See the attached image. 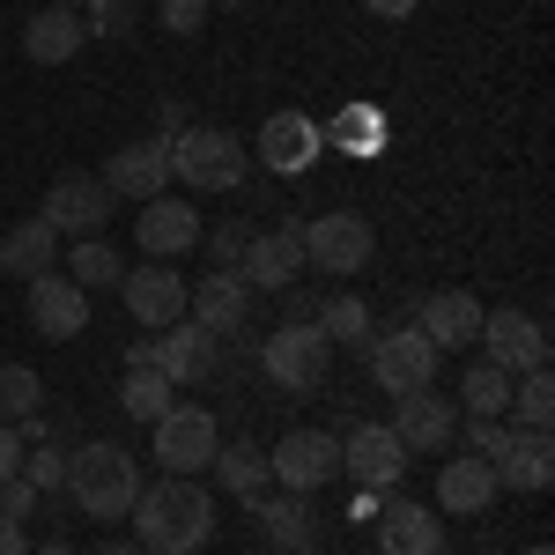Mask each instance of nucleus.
I'll return each mask as SVG.
<instances>
[{
  "mask_svg": "<svg viewBox=\"0 0 555 555\" xmlns=\"http://www.w3.org/2000/svg\"><path fill=\"white\" fill-rule=\"evenodd\" d=\"M127 371H156V341H133L127 348Z\"/></svg>",
  "mask_w": 555,
  "mask_h": 555,
  "instance_id": "49530a36",
  "label": "nucleus"
},
{
  "mask_svg": "<svg viewBox=\"0 0 555 555\" xmlns=\"http://www.w3.org/2000/svg\"><path fill=\"white\" fill-rule=\"evenodd\" d=\"M156 15H164V30H171V38H193V30L208 23V0H164Z\"/></svg>",
  "mask_w": 555,
  "mask_h": 555,
  "instance_id": "58836bf2",
  "label": "nucleus"
},
{
  "mask_svg": "<svg viewBox=\"0 0 555 555\" xmlns=\"http://www.w3.org/2000/svg\"><path fill=\"white\" fill-rule=\"evenodd\" d=\"M512 429H548L555 423V378H548V363L541 371H518L512 378Z\"/></svg>",
  "mask_w": 555,
  "mask_h": 555,
  "instance_id": "c85d7f7f",
  "label": "nucleus"
},
{
  "mask_svg": "<svg viewBox=\"0 0 555 555\" xmlns=\"http://www.w3.org/2000/svg\"><path fill=\"white\" fill-rule=\"evenodd\" d=\"M253 518H259V533H267L282 555L319 541V512H311V496H297V489H282V496H253Z\"/></svg>",
  "mask_w": 555,
  "mask_h": 555,
  "instance_id": "a878e982",
  "label": "nucleus"
},
{
  "mask_svg": "<svg viewBox=\"0 0 555 555\" xmlns=\"http://www.w3.org/2000/svg\"><path fill=\"white\" fill-rule=\"evenodd\" d=\"M489 474H496V489H548V481H555L548 429H512V437H504V452L489 460Z\"/></svg>",
  "mask_w": 555,
  "mask_h": 555,
  "instance_id": "5701e85b",
  "label": "nucleus"
},
{
  "mask_svg": "<svg viewBox=\"0 0 555 555\" xmlns=\"http://www.w3.org/2000/svg\"><path fill=\"white\" fill-rule=\"evenodd\" d=\"M237 274H245V289H297L304 230H297V222H282V230H253V245H245V259H237Z\"/></svg>",
  "mask_w": 555,
  "mask_h": 555,
  "instance_id": "f3484780",
  "label": "nucleus"
},
{
  "mask_svg": "<svg viewBox=\"0 0 555 555\" xmlns=\"http://www.w3.org/2000/svg\"><path fill=\"white\" fill-rule=\"evenodd\" d=\"M52 259H60V230H52L44 215L15 222V230L0 237V274H15V282H38V274H52Z\"/></svg>",
  "mask_w": 555,
  "mask_h": 555,
  "instance_id": "bb28decb",
  "label": "nucleus"
},
{
  "mask_svg": "<svg viewBox=\"0 0 555 555\" xmlns=\"http://www.w3.org/2000/svg\"><path fill=\"white\" fill-rule=\"evenodd\" d=\"M319 156H326V133H319L311 112H274V119L259 127V164L274 178H304Z\"/></svg>",
  "mask_w": 555,
  "mask_h": 555,
  "instance_id": "4468645a",
  "label": "nucleus"
},
{
  "mask_svg": "<svg viewBox=\"0 0 555 555\" xmlns=\"http://www.w3.org/2000/svg\"><path fill=\"white\" fill-rule=\"evenodd\" d=\"M44 8H75V15H82V8H89V0H44Z\"/></svg>",
  "mask_w": 555,
  "mask_h": 555,
  "instance_id": "8fccbe9b",
  "label": "nucleus"
},
{
  "mask_svg": "<svg viewBox=\"0 0 555 555\" xmlns=\"http://www.w3.org/2000/svg\"><path fill=\"white\" fill-rule=\"evenodd\" d=\"M133 23H141V8H133V0H89V8H82V30H89V38H127Z\"/></svg>",
  "mask_w": 555,
  "mask_h": 555,
  "instance_id": "e433bc0d",
  "label": "nucleus"
},
{
  "mask_svg": "<svg viewBox=\"0 0 555 555\" xmlns=\"http://www.w3.org/2000/svg\"><path fill=\"white\" fill-rule=\"evenodd\" d=\"M371 526H378V555H444V518H437V504L392 496Z\"/></svg>",
  "mask_w": 555,
  "mask_h": 555,
  "instance_id": "6ab92c4d",
  "label": "nucleus"
},
{
  "mask_svg": "<svg viewBox=\"0 0 555 555\" xmlns=\"http://www.w3.org/2000/svg\"><path fill=\"white\" fill-rule=\"evenodd\" d=\"M311 326L326 334V348H363L371 341V304L363 297H334V304L311 311Z\"/></svg>",
  "mask_w": 555,
  "mask_h": 555,
  "instance_id": "c756f323",
  "label": "nucleus"
},
{
  "mask_svg": "<svg viewBox=\"0 0 555 555\" xmlns=\"http://www.w3.org/2000/svg\"><path fill=\"white\" fill-rule=\"evenodd\" d=\"M245 171H253L245 141L222 127H185L171 141V178H185L193 193H230V185H245Z\"/></svg>",
  "mask_w": 555,
  "mask_h": 555,
  "instance_id": "7ed1b4c3",
  "label": "nucleus"
},
{
  "mask_svg": "<svg viewBox=\"0 0 555 555\" xmlns=\"http://www.w3.org/2000/svg\"><path fill=\"white\" fill-rule=\"evenodd\" d=\"M341 467L356 474L371 496H385V489H400V474H408V444H400L385 423H356L341 437Z\"/></svg>",
  "mask_w": 555,
  "mask_h": 555,
  "instance_id": "ddd939ff",
  "label": "nucleus"
},
{
  "mask_svg": "<svg viewBox=\"0 0 555 555\" xmlns=\"http://www.w3.org/2000/svg\"><path fill=\"white\" fill-rule=\"evenodd\" d=\"M363 356H371V378H378V392H423L429 378H437V348L415 334V326H392V334H371L363 341Z\"/></svg>",
  "mask_w": 555,
  "mask_h": 555,
  "instance_id": "0eeeda50",
  "label": "nucleus"
},
{
  "mask_svg": "<svg viewBox=\"0 0 555 555\" xmlns=\"http://www.w3.org/2000/svg\"><path fill=\"white\" fill-rule=\"evenodd\" d=\"M289 555H319V548H289Z\"/></svg>",
  "mask_w": 555,
  "mask_h": 555,
  "instance_id": "864d4df0",
  "label": "nucleus"
},
{
  "mask_svg": "<svg viewBox=\"0 0 555 555\" xmlns=\"http://www.w3.org/2000/svg\"><path fill=\"white\" fill-rule=\"evenodd\" d=\"M23 311H30L38 341H75L89 326V289L67 274H38V282H23Z\"/></svg>",
  "mask_w": 555,
  "mask_h": 555,
  "instance_id": "f8f14e48",
  "label": "nucleus"
},
{
  "mask_svg": "<svg viewBox=\"0 0 555 555\" xmlns=\"http://www.w3.org/2000/svg\"><path fill=\"white\" fill-rule=\"evenodd\" d=\"M67 496H75V512L82 518H127L133 496H141V460H133L127 444H112V437H89L67 452V481H60Z\"/></svg>",
  "mask_w": 555,
  "mask_h": 555,
  "instance_id": "f03ea898",
  "label": "nucleus"
},
{
  "mask_svg": "<svg viewBox=\"0 0 555 555\" xmlns=\"http://www.w3.org/2000/svg\"><path fill=\"white\" fill-rule=\"evenodd\" d=\"M304 267H319V274H363L371 253H378V237H371V222L356 208H326V215H304Z\"/></svg>",
  "mask_w": 555,
  "mask_h": 555,
  "instance_id": "20e7f679",
  "label": "nucleus"
},
{
  "mask_svg": "<svg viewBox=\"0 0 555 555\" xmlns=\"http://www.w3.org/2000/svg\"><path fill=\"white\" fill-rule=\"evenodd\" d=\"M408 326L444 356V348H467L474 334H481V304H474L467 289H429V297H415V319H408Z\"/></svg>",
  "mask_w": 555,
  "mask_h": 555,
  "instance_id": "aec40b11",
  "label": "nucleus"
},
{
  "mask_svg": "<svg viewBox=\"0 0 555 555\" xmlns=\"http://www.w3.org/2000/svg\"><path fill=\"white\" fill-rule=\"evenodd\" d=\"M385 429H392L408 452H452L460 415H452V400H444L437 385H423V392H400V400H392V423Z\"/></svg>",
  "mask_w": 555,
  "mask_h": 555,
  "instance_id": "dca6fc26",
  "label": "nucleus"
},
{
  "mask_svg": "<svg viewBox=\"0 0 555 555\" xmlns=\"http://www.w3.org/2000/svg\"><path fill=\"white\" fill-rule=\"evenodd\" d=\"M164 185H171V141H156V133H149V141H127V149L104 164V193H112V201H156Z\"/></svg>",
  "mask_w": 555,
  "mask_h": 555,
  "instance_id": "a211bd4d",
  "label": "nucleus"
},
{
  "mask_svg": "<svg viewBox=\"0 0 555 555\" xmlns=\"http://www.w3.org/2000/svg\"><path fill=\"white\" fill-rule=\"evenodd\" d=\"M15 474H23V429L0 423V481H15Z\"/></svg>",
  "mask_w": 555,
  "mask_h": 555,
  "instance_id": "79ce46f5",
  "label": "nucleus"
},
{
  "mask_svg": "<svg viewBox=\"0 0 555 555\" xmlns=\"http://www.w3.org/2000/svg\"><path fill=\"white\" fill-rule=\"evenodd\" d=\"M23 481H30L38 496H44V489H60V481H67V452L44 444V437H38V444H23Z\"/></svg>",
  "mask_w": 555,
  "mask_h": 555,
  "instance_id": "c9c22d12",
  "label": "nucleus"
},
{
  "mask_svg": "<svg viewBox=\"0 0 555 555\" xmlns=\"http://www.w3.org/2000/svg\"><path fill=\"white\" fill-rule=\"evenodd\" d=\"M30 555H82V548H67V541H44V548H30Z\"/></svg>",
  "mask_w": 555,
  "mask_h": 555,
  "instance_id": "09e8293b",
  "label": "nucleus"
},
{
  "mask_svg": "<svg viewBox=\"0 0 555 555\" xmlns=\"http://www.w3.org/2000/svg\"><path fill=\"white\" fill-rule=\"evenodd\" d=\"M133 237H141L149 259H178V253L201 245V215L185 208V201H171V193H156V201H141V215H133Z\"/></svg>",
  "mask_w": 555,
  "mask_h": 555,
  "instance_id": "412c9836",
  "label": "nucleus"
},
{
  "mask_svg": "<svg viewBox=\"0 0 555 555\" xmlns=\"http://www.w3.org/2000/svg\"><path fill=\"white\" fill-rule=\"evenodd\" d=\"M267 474H274V489H326L334 474H341V444H334V429H289V437H274V452H267Z\"/></svg>",
  "mask_w": 555,
  "mask_h": 555,
  "instance_id": "423d86ee",
  "label": "nucleus"
},
{
  "mask_svg": "<svg viewBox=\"0 0 555 555\" xmlns=\"http://www.w3.org/2000/svg\"><path fill=\"white\" fill-rule=\"evenodd\" d=\"M44 415V378L30 363H0V423H30Z\"/></svg>",
  "mask_w": 555,
  "mask_h": 555,
  "instance_id": "473e14b6",
  "label": "nucleus"
},
{
  "mask_svg": "<svg viewBox=\"0 0 555 555\" xmlns=\"http://www.w3.org/2000/svg\"><path fill=\"white\" fill-rule=\"evenodd\" d=\"M185 127H193V119H185V104H178V96H164V104H156V141H178Z\"/></svg>",
  "mask_w": 555,
  "mask_h": 555,
  "instance_id": "37998d69",
  "label": "nucleus"
},
{
  "mask_svg": "<svg viewBox=\"0 0 555 555\" xmlns=\"http://www.w3.org/2000/svg\"><path fill=\"white\" fill-rule=\"evenodd\" d=\"M215 334L208 326H193V319H178V326H164L156 334V371L171 385H201V378H215Z\"/></svg>",
  "mask_w": 555,
  "mask_h": 555,
  "instance_id": "4be33fe9",
  "label": "nucleus"
},
{
  "mask_svg": "<svg viewBox=\"0 0 555 555\" xmlns=\"http://www.w3.org/2000/svg\"><path fill=\"white\" fill-rule=\"evenodd\" d=\"M127 518H133V541L149 555H201L215 533V496L193 474H164V481H141Z\"/></svg>",
  "mask_w": 555,
  "mask_h": 555,
  "instance_id": "f257e3e1",
  "label": "nucleus"
},
{
  "mask_svg": "<svg viewBox=\"0 0 555 555\" xmlns=\"http://www.w3.org/2000/svg\"><path fill=\"white\" fill-rule=\"evenodd\" d=\"M504 437H512L504 415H467V452H474V460H496V452H504Z\"/></svg>",
  "mask_w": 555,
  "mask_h": 555,
  "instance_id": "4c0bfd02",
  "label": "nucleus"
},
{
  "mask_svg": "<svg viewBox=\"0 0 555 555\" xmlns=\"http://www.w3.org/2000/svg\"><path fill=\"white\" fill-rule=\"evenodd\" d=\"M245 311H253V289H245V274H237V267H208V282H185V319H193V326H208L215 341H222V334H237V326H245Z\"/></svg>",
  "mask_w": 555,
  "mask_h": 555,
  "instance_id": "2eb2a0df",
  "label": "nucleus"
},
{
  "mask_svg": "<svg viewBox=\"0 0 555 555\" xmlns=\"http://www.w3.org/2000/svg\"><path fill=\"white\" fill-rule=\"evenodd\" d=\"M0 555H30V541H23V526H15V518H0Z\"/></svg>",
  "mask_w": 555,
  "mask_h": 555,
  "instance_id": "a18cd8bd",
  "label": "nucleus"
},
{
  "mask_svg": "<svg viewBox=\"0 0 555 555\" xmlns=\"http://www.w3.org/2000/svg\"><path fill=\"white\" fill-rule=\"evenodd\" d=\"M474 341L489 348V363H504V371H541L548 363V326L533 319V311H518V304H496V311H481V334Z\"/></svg>",
  "mask_w": 555,
  "mask_h": 555,
  "instance_id": "1a4fd4ad",
  "label": "nucleus"
},
{
  "mask_svg": "<svg viewBox=\"0 0 555 555\" xmlns=\"http://www.w3.org/2000/svg\"><path fill=\"white\" fill-rule=\"evenodd\" d=\"M356 8H363V15H378V23H408L423 0H356Z\"/></svg>",
  "mask_w": 555,
  "mask_h": 555,
  "instance_id": "c03bdc74",
  "label": "nucleus"
},
{
  "mask_svg": "<svg viewBox=\"0 0 555 555\" xmlns=\"http://www.w3.org/2000/svg\"><path fill=\"white\" fill-rule=\"evenodd\" d=\"M208 8H253V0H208Z\"/></svg>",
  "mask_w": 555,
  "mask_h": 555,
  "instance_id": "603ef678",
  "label": "nucleus"
},
{
  "mask_svg": "<svg viewBox=\"0 0 555 555\" xmlns=\"http://www.w3.org/2000/svg\"><path fill=\"white\" fill-rule=\"evenodd\" d=\"M119 408H127L133 423H156V415H171V408H178V385L164 378V371H127V385H119Z\"/></svg>",
  "mask_w": 555,
  "mask_h": 555,
  "instance_id": "2f4dec72",
  "label": "nucleus"
},
{
  "mask_svg": "<svg viewBox=\"0 0 555 555\" xmlns=\"http://www.w3.org/2000/svg\"><path fill=\"white\" fill-rule=\"evenodd\" d=\"M44 222L60 230V237H104V222H112V193H104V178H52V193H44Z\"/></svg>",
  "mask_w": 555,
  "mask_h": 555,
  "instance_id": "9b49d317",
  "label": "nucleus"
},
{
  "mask_svg": "<svg viewBox=\"0 0 555 555\" xmlns=\"http://www.w3.org/2000/svg\"><path fill=\"white\" fill-rule=\"evenodd\" d=\"M96 555H149L141 541H96Z\"/></svg>",
  "mask_w": 555,
  "mask_h": 555,
  "instance_id": "de8ad7c7",
  "label": "nucleus"
},
{
  "mask_svg": "<svg viewBox=\"0 0 555 555\" xmlns=\"http://www.w3.org/2000/svg\"><path fill=\"white\" fill-rule=\"evenodd\" d=\"M496 496H504V489H496V474H489V460H474V452L444 460V474H437V504H444L452 518H481Z\"/></svg>",
  "mask_w": 555,
  "mask_h": 555,
  "instance_id": "393cba45",
  "label": "nucleus"
},
{
  "mask_svg": "<svg viewBox=\"0 0 555 555\" xmlns=\"http://www.w3.org/2000/svg\"><path fill=\"white\" fill-rule=\"evenodd\" d=\"M460 400H467V415H504V408H512V371L481 356L467 378H460Z\"/></svg>",
  "mask_w": 555,
  "mask_h": 555,
  "instance_id": "72a5a7b5",
  "label": "nucleus"
},
{
  "mask_svg": "<svg viewBox=\"0 0 555 555\" xmlns=\"http://www.w3.org/2000/svg\"><path fill=\"white\" fill-rule=\"evenodd\" d=\"M334 149H348V156H371L385 141V127H378V104H348V112H334V127H319Z\"/></svg>",
  "mask_w": 555,
  "mask_h": 555,
  "instance_id": "f704fd0d",
  "label": "nucleus"
},
{
  "mask_svg": "<svg viewBox=\"0 0 555 555\" xmlns=\"http://www.w3.org/2000/svg\"><path fill=\"white\" fill-rule=\"evenodd\" d=\"M326 363H334V348H326V334L311 319H282L267 334V348H259V371L282 385V392H319L326 385Z\"/></svg>",
  "mask_w": 555,
  "mask_h": 555,
  "instance_id": "39448f33",
  "label": "nucleus"
},
{
  "mask_svg": "<svg viewBox=\"0 0 555 555\" xmlns=\"http://www.w3.org/2000/svg\"><path fill=\"white\" fill-rule=\"evenodd\" d=\"M119 297H127L133 326L164 334V326L185 319V274H171V259H149V267H127L119 274Z\"/></svg>",
  "mask_w": 555,
  "mask_h": 555,
  "instance_id": "9d476101",
  "label": "nucleus"
},
{
  "mask_svg": "<svg viewBox=\"0 0 555 555\" xmlns=\"http://www.w3.org/2000/svg\"><path fill=\"white\" fill-rule=\"evenodd\" d=\"M518 555H555V548H548V541H533V548H518Z\"/></svg>",
  "mask_w": 555,
  "mask_h": 555,
  "instance_id": "3c124183",
  "label": "nucleus"
},
{
  "mask_svg": "<svg viewBox=\"0 0 555 555\" xmlns=\"http://www.w3.org/2000/svg\"><path fill=\"white\" fill-rule=\"evenodd\" d=\"M156 467L164 474H201V467H215V415L208 408H193V400H178L171 415H156Z\"/></svg>",
  "mask_w": 555,
  "mask_h": 555,
  "instance_id": "6e6552de",
  "label": "nucleus"
},
{
  "mask_svg": "<svg viewBox=\"0 0 555 555\" xmlns=\"http://www.w3.org/2000/svg\"><path fill=\"white\" fill-rule=\"evenodd\" d=\"M0 518H15V526H23V518H38V489H30L23 474H15V481H0Z\"/></svg>",
  "mask_w": 555,
  "mask_h": 555,
  "instance_id": "a19ab883",
  "label": "nucleus"
},
{
  "mask_svg": "<svg viewBox=\"0 0 555 555\" xmlns=\"http://www.w3.org/2000/svg\"><path fill=\"white\" fill-rule=\"evenodd\" d=\"M215 474H222V489H230V496H245V504L267 496V481H274L259 444H215Z\"/></svg>",
  "mask_w": 555,
  "mask_h": 555,
  "instance_id": "cd10ccee",
  "label": "nucleus"
},
{
  "mask_svg": "<svg viewBox=\"0 0 555 555\" xmlns=\"http://www.w3.org/2000/svg\"><path fill=\"white\" fill-rule=\"evenodd\" d=\"M245 245H253V230H245V222H215V237H208L215 267H237V259H245Z\"/></svg>",
  "mask_w": 555,
  "mask_h": 555,
  "instance_id": "ea45409f",
  "label": "nucleus"
},
{
  "mask_svg": "<svg viewBox=\"0 0 555 555\" xmlns=\"http://www.w3.org/2000/svg\"><path fill=\"white\" fill-rule=\"evenodd\" d=\"M82 44H89V30H82L75 8H38V15L23 23V52H30V67H67Z\"/></svg>",
  "mask_w": 555,
  "mask_h": 555,
  "instance_id": "b1692460",
  "label": "nucleus"
},
{
  "mask_svg": "<svg viewBox=\"0 0 555 555\" xmlns=\"http://www.w3.org/2000/svg\"><path fill=\"white\" fill-rule=\"evenodd\" d=\"M119 274H127V259L112 253V245H104V237H75V245H67V282H96V289H119Z\"/></svg>",
  "mask_w": 555,
  "mask_h": 555,
  "instance_id": "7c9ffc66",
  "label": "nucleus"
}]
</instances>
